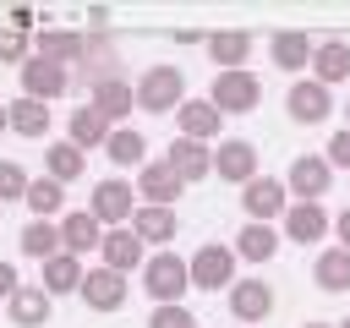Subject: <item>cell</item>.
<instances>
[{
	"label": "cell",
	"instance_id": "cell-1",
	"mask_svg": "<svg viewBox=\"0 0 350 328\" xmlns=\"http://www.w3.org/2000/svg\"><path fill=\"white\" fill-rule=\"evenodd\" d=\"M131 98H137V109H148V115H170V109H180V98H186V77H180V66H148L142 82L131 87Z\"/></svg>",
	"mask_w": 350,
	"mask_h": 328
},
{
	"label": "cell",
	"instance_id": "cell-2",
	"mask_svg": "<svg viewBox=\"0 0 350 328\" xmlns=\"http://www.w3.org/2000/svg\"><path fill=\"white\" fill-rule=\"evenodd\" d=\"M142 290H148L159 306L180 301V295L191 290V279H186V257H175V251H159V257H148V262H142Z\"/></svg>",
	"mask_w": 350,
	"mask_h": 328
},
{
	"label": "cell",
	"instance_id": "cell-3",
	"mask_svg": "<svg viewBox=\"0 0 350 328\" xmlns=\"http://www.w3.org/2000/svg\"><path fill=\"white\" fill-rule=\"evenodd\" d=\"M257 98H262V82L252 71H219L208 87V104L219 115H246V109H257Z\"/></svg>",
	"mask_w": 350,
	"mask_h": 328
},
{
	"label": "cell",
	"instance_id": "cell-4",
	"mask_svg": "<svg viewBox=\"0 0 350 328\" xmlns=\"http://www.w3.org/2000/svg\"><path fill=\"white\" fill-rule=\"evenodd\" d=\"M186 279H191L197 290H224V284H235V251L219 246V241L197 246V251L186 257Z\"/></svg>",
	"mask_w": 350,
	"mask_h": 328
},
{
	"label": "cell",
	"instance_id": "cell-5",
	"mask_svg": "<svg viewBox=\"0 0 350 328\" xmlns=\"http://www.w3.org/2000/svg\"><path fill=\"white\" fill-rule=\"evenodd\" d=\"M88 213H93L98 224H131V213H137V191H131L126 180H98L93 197H88Z\"/></svg>",
	"mask_w": 350,
	"mask_h": 328
},
{
	"label": "cell",
	"instance_id": "cell-6",
	"mask_svg": "<svg viewBox=\"0 0 350 328\" xmlns=\"http://www.w3.org/2000/svg\"><path fill=\"white\" fill-rule=\"evenodd\" d=\"M16 77H22V98H38V104H49V98H60V93H66V66H55V60H38V55H27V60L16 66Z\"/></svg>",
	"mask_w": 350,
	"mask_h": 328
},
{
	"label": "cell",
	"instance_id": "cell-7",
	"mask_svg": "<svg viewBox=\"0 0 350 328\" xmlns=\"http://www.w3.org/2000/svg\"><path fill=\"white\" fill-rule=\"evenodd\" d=\"M208 153H213V175H219V180L246 186V180L257 175V148L241 142V137H219V148H208Z\"/></svg>",
	"mask_w": 350,
	"mask_h": 328
},
{
	"label": "cell",
	"instance_id": "cell-8",
	"mask_svg": "<svg viewBox=\"0 0 350 328\" xmlns=\"http://www.w3.org/2000/svg\"><path fill=\"white\" fill-rule=\"evenodd\" d=\"M241 208H246V219H252V224H268V219H279L290 202H284V186H279V180L252 175V180L241 186Z\"/></svg>",
	"mask_w": 350,
	"mask_h": 328
},
{
	"label": "cell",
	"instance_id": "cell-9",
	"mask_svg": "<svg viewBox=\"0 0 350 328\" xmlns=\"http://www.w3.org/2000/svg\"><path fill=\"white\" fill-rule=\"evenodd\" d=\"M77 295H82L93 312H120V301H126V273H115V268H93V273H82Z\"/></svg>",
	"mask_w": 350,
	"mask_h": 328
},
{
	"label": "cell",
	"instance_id": "cell-10",
	"mask_svg": "<svg viewBox=\"0 0 350 328\" xmlns=\"http://www.w3.org/2000/svg\"><path fill=\"white\" fill-rule=\"evenodd\" d=\"M284 109H290V120H301V126H323L328 109H334V98H328L323 82H295V87L284 93Z\"/></svg>",
	"mask_w": 350,
	"mask_h": 328
},
{
	"label": "cell",
	"instance_id": "cell-11",
	"mask_svg": "<svg viewBox=\"0 0 350 328\" xmlns=\"http://www.w3.org/2000/svg\"><path fill=\"white\" fill-rule=\"evenodd\" d=\"M219 120L224 115L208 98H180V109H175V126H180L186 142H219Z\"/></svg>",
	"mask_w": 350,
	"mask_h": 328
},
{
	"label": "cell",
	"instance_id": "cell-12",
	"mask_svg": "<svg viewBox=\"0 0 350 328\" xmlns=\"http://www.w3.org/2000/svg\"><path fill=\"white\" fill-rule=\"evenodd\" d=\"M164 164H170V175L180 180V186H191V180H202V175H213V153H208V142H170V153H164Z\"/></svg>",
	"mask_w": 350,
	"mask_h": 328
},
{
	"label": "cell",
	"instance_id": "cell-13",
	"mask_svg": "<svg viewBox=\"0 0 350 328\" xmlns=\"http://www.w3.org/2000/svg\"><path fill=\"white\" fill-rule=\"evenodd\" d=\"M131 104H137V98H131V82H126V77L88 82V109H98L109 126H115V120H126V115H131Z\"/></svg>",
	"mask_w": 350,
	"mask_h": 328
},
{
	"label": "cell",
	"instance_id": "cell-14",
	"mask_svg": "<svg viewBox=\"0 0 350 328\" xmlns=\"http://www.w3.org/2000/svg\"><path fill=\"white\" fill-rule=\"evenodd\" d=\"M268 312H273V290H268L262 279H235V284H230V317L262 323Z\"/></svg>",
	"mask_w": 350,
	"mask_h": 328
},
{
	"label": "cell",
	"instance_id": "cell-15",
	"mask_svg": "<svg viewBox=\"0 0 350 328\" xmlns=\"http://www.w3.org/2000/svg\"><path fill=\"white\" fill-rule=\"evenodd\" d=\"M98 251H104V268H115V273H131V268H142V262H148V257H142V241L131 235V224H120V230H104Z\"/></svg>",
	"mask_w": 350,
	"mask_h": 328
},
{
	"label": "cell",
	"instance_id": "cell-16",
	"mask_svg": "<svg viewBox=\"0 0 350 328\" xmlns=\"http://www.w3.org/2000/svg\"><path fill=\"white\" fill-rule=\"evenodd\" d=\"M33 55H38V60L66 66V60H82V55H88V38H82V33H71V27H44V33L33 38Z\"/></svg>",
	"mask_w": 350,
	"mask_h": 328
},
{
	"label": "cell",
	"instance_id": "cell-17",
	"mask_svg": "<svg viewBox=\"0 0 350 328\" xmlns=\"http://www.w3.org/2000/svg\"><path fill=\"white\" fill-rule=\"evenodd\" d=\"M5 126H11L16 137H27V142H44V137H49V104H38V98H11V104H5Z\"/></svg>",
	"mask_w": 350,
	"mask_h": 328
},
{
	"label": "cell",
	"instance_id": "cell-18",
	"mask_svg": "<svg viewBox=\"0 0 350 328\" xmlns=\"http://www.w3.org/2000/svg\"><path fill=\"white\" fill-rule=\"evenodd\" d=\"M328 175H334V169H328L317 153H301V159L290 164V180H284V186H290L301 202H317V197L328 191Z\"/></svg>",
	"mask_w": 350,
	"mask_h": 328
},
{
	"label": "cell",
	"instance_id": "cell-19",
	"mask_svg": "<svg viewBox=\"0 0 350 328\" xmlns=\"http://www.w3.org/2000/svg\"><path fill=\"white\" fill-rule=\"evenodd\" d=\"M279 219H284V235L301 241V246H312V241L328 235V213H323V202H295V208H284Z\"/></svg>",
	"mask_w": 350,
	"mask_h": 328
},
{
	"label": "cell",
	"instance_id": "cell-20",
	"mask_svg": "<svg viewBox=\"0 0 350 328\" xmlns=\"http://www.w3.org/2000/svg\"><path fill=\"white\" fill-rule=\"evenodd\" d=\"M98 241H104V224H98L88 208H77V213H66V219H60V251L82 257V251H93Z\"/></svg>",
	"mask_w": 350,
	"mask_h": 328
},
{
	"label": "cell",
	"instance_id": "cell-21",
	"mask_svg": "<svg viewBox=\"0 0 350 328\" xmlns=\"http://www.w3.org/2000/svg\"><path fill=\"white\" fill-rule=\"evenodd\" d=\"M131 191H142V202H148V208H170V202L180 197V180L170 175V164H142Z\"/></svg>",
	"mask_w": 350,
	"mask_h": 328
},
{
	"label": "cell",
	"instance_id": "cell-22",
	"mask_svg": "<svg viewBox=\"0 0 350 328\" xmlns=\"http://www.w3.org/2000/svg\"><path fill=\"white\" fill-rule=\"evenodd\" d=\"M82 257H71V251H55V257H44V295H71L77 284H82Z\"/></svg>",
	"mask_w": 350,
	"mask_h": 328
},
{
	"label": "cell",
	"instance_id": "cell-23",
	"mask_svg": "<svg viewBox=\"0 0 350 328\" xmlns=\"http://www.w3.org/2000/svg\"><path fill=\"white\" fill-rule=\"evenodd\" d=\"M5 317H11L16 328H44V323H49V295H44L38 284H22V290L5 301Z\"/></svg>",
	"mask_w": 350,
	"mask_h": 328
},
{
	"label": "cell",
	"instance_id": "cell-24",
	"mask_svg": "<svg viewBox=\"0 0 350 328\" xmlns=\"http://www.w3.org/2000/svg\"><path fill=\"white\" fill-rule=\"evenodd\" d=\"M246 55H252V33H241V27H230V33H208V60H213L219 71H241Z\"/></svg>",
	"mask_w": 350,
	"mask_h": 328
},
{
	"label": "cell",
	"instance_id": "cell-25",
	"mask_svg": "<svg viewBox=\"0 0 350 328\" xmlns=\"http://www.w3.org/2000/svg\"><path fill=\"white\" fill-rule=\"evenodd\" d=\"M268 55H273V66H279V71H301V66L312 60V38H306L301 27H284V33H273V38H268Z\"/></svg>",
	"mask_w": 350,
	"mask_h": 328
},
{
	"label": "cell",
	"instance_id": "cell-26",
	"mask_svg": "<svg viewBox=\"0 0 350 328\" xmlns=\"http://www.w3.org/2000/svg\"><path fill=\"white\" fill-rule=\"evenodd\" d=\"M44 169H49V180L71 186V180H82L88 153H82V148H71V142H49V148H44Z\"/></svg>",
	"mask_w": 350,
	"mask_h": 328
},
{
	"label": "cell",
	"instance_id": "cell-27",
	"mask_svg": "<svg viewBox=\"0 0 350 328\" xmlns=\"http://www.w3.org/2000/svg\"><path fill=\"white\" fill-rule=\"evenodd\" d=\"M175 230H180V224H175V213H170V208H148V202H142V208L131 213V235H137L142 246H148V241H153V246H164Z\"/></svg>",
	"mask_w": 350,
	"mask_h": 328
},
{
	"label": "cell",
	"instance_id": "cell-28",
	"mask_svg": "<svg viewBox=\"0 0 350 328\" xmlns=\"http://www.w3.org/2000/svg\"><path fill=\"white\" fill-rule=\"evenodd\" d=\"M66 137H71V148H82V153H88V148H98V142L109 137V120H104L98 109H88V104H82V109H71Z\"/></svg>",
	"mask_w": 350,
	"mask_h": 328
},
{
	"label": "cell",
	"instance_id": "cell-29",
	"mask_svg": "<svg viewBox=\"0 0 350 328\" xmlns=\"http://www.w3.org/2000/svg\"><path fill=\"white\" fill-rule=\"evenodd\" d=\"M312 71H317L312 82H323V87L339 82V77H350V49L345 44H312Z\"/></svg>",
	"mask_w": 350,
	"mask_h": 328
},
{
	"label": "cell",
	"instance_id": "cell-30",
	"mask_svg": "<svg viewBox=\"0 0 350 328\" xmlns=\"http://www.w3.org/2000/svg\"><path fill=\"white\" fill-rule=\"evenodd\" d=\"M104 153H109L115 164H142V159H148V137H142V131H131V126H109Z\"/></svg>",
	"mask_w": 350,
	"mask_h": 328
},
{
	"label": "cell",
	"instance_id": "cell-31",
	"mask_svg": "<svg viewBox=\"0 0 350 328\" xmlns=\"http://www.w3.org/2000/svg\"><path fill=\"white\" fill-rule=\"evenodd\" d=\"M273 251H279V230H268V224H246L235 241V257H246V262H273Z\"/></svg>",
	"mask_w": 350,
	"mask_h": 328
},
{
	"label": "cell",
	"instance_id": "cell-32",
	"mask_svg": "<svg viewBox=\"0 0 350 328\" xmlns=\"http://www.w3.org/2000/svg\"><path fill=\"white\" fill-rule=\"evenodd\" d=\"M312 273H317V290H328V295H339V290H350V251H345V246H334V251H323Z\"/></svg>",
	"mask_w": 350,
	"mask_h": 328
},
{
	"label": "cell",
	"instance_id": "cell-33",
	"mask_svg": "<svg viewBox=\"0 0 350 328\" xmlns=\"http://www.w3.org/2000/svg\"><path fill=\"white\" fill-rule=\"evenodd\" d=\"M22 202L33 208V219H55V213L66 208V186L49 180V175H44V180H27V197H22Z\"/></svg>",
	"mask_w": 350,
	"mask_h": 328
},
{
	"label": "cell",
	"instance_id": "cell-34",
	"mask_svg": "<svg viewBox=\"0 0 350 328\" xmlns=\"http://www.w3.org/2000/svg\"><path fill=\"white\" fill-rule=\"evenodd\" d=\"M22 251H27V257H38V262H44V257H55V251H60V224L33 219V224L22 230Z\"/></svg>",
	"mask_w": 350,
	"mask_h": 328
},
{
	"label": "cell",
	"instance_id": "cell-35",
	"mask_svg": "<svg viewBox=\"0 0 350 328\" xmlns=\"http://www.w3.org/2000/svg\"><path fill=\"white\" fill-rule=\"evenodd\" d=\"M16 197H27V169L16 159H0V208L16 202Z\"/></svg>",
	"mask_w": 350,
	"mask_h": 328
},
{
	"label": "cell",
	"instance_id": "cell-36",
	"mask_svg": "<svg viewBox=\"0 0 350 328\" xmlns=\"http://www.w3.org/2000/svg\"><path fill=\"white\" fill-rule=\"evenodd\" d=\"M148 328H197V312H186L180 301H170V306H153Z\"/></svg>",
	"mask_w": 350,
	"mask_h": 328
},
{
	"label": "cell",
	"instance_id": "cell-37",
	"mask_svg": "<svg viewBox=\"0 0 350 328\" xmlns=\"http://www.w3.org/2000/svg\"><path fill=\"white\" fill-rule=\"evenodd\" d=\"M27 33H11V27H0V60H11V66H22L27 60Z\"/></svg>",
	"mask_w": 350,
	"mask_h": 328
},
{
	"label": "cell",
	"instance_id": "cell-38",
	"mask_svg": "<svg viewBox=\"0 0 350 328\" xmlns=\"http://www.w3.org/2000/svg\"><path fill=\"white\" fill-rule=\"evenodd\" d=\"M323 164H328V169H350V126L328 137V153H323Z\"/></svg>",
	"mask_w": 350,
	"mask_h": 328
},
{
	"label": "cell",
	"instance_id": "cell-39",
	"mask_svg": "<svg viewBox=\"0 0 350 328\" xmlns=\"http://www.w3.org/2000/svg\"><path fill=\"white\" fill-rule=\"evenodd\" d=\"M33 22H38V11H33V5H11V33H27Z\"/></svg>",
	"mask_w": 350,
	"mask_h": 328
},
{
	"label": "cell",
	"instance_id": "cell-40",
	"mask_svg": "<svg viewBox=\"0 0 350 328\" xmlns=\"http://www.w3.org/2000/svg\"><path fill=\"white\" fill-rule=\"evenodd\" d=\"M16 290H22V279H16V268H11V262H0V295L11 301Z\"/></svg>",
	"mask_w": 350,
	"mask_h": 328
},
{
	"label": "cell",
	"instance_id": "cell-41",
	"mask_svg": "<svg viewBox=\"0 0 350 328\" xmlns=\"http://www.w3.org/2000/svg\"><path fill=\"white\" fill-rule=\"evenodd\" d=\"M334 230H339V246H345V251H350V208H345V213H339V219H334Z\"/></svg>",
	"mask_w": 350,
	"mask_h": 328
},
{
	"label": "cell",
	"instance_id": "cell-42",
	"mask_svg": "<svg viewBox=\"0 0 350 328\" xmlns=\"http://www.w3.org/2000/svg\"><path fill=\"white\" fill-rule=\"evenodd\" d=\"M0 131H11V126H5V104H0Z\"/></svg>",
	"mask_w": 350,
	"mask_h": 328
},
{
	"label": "cell",
	"instance_id": "cell-43",
	"mask_svg": "<svg viewBox=\"0 0 350 328\" xmlns=\"http://www.w3.org/2000/svg\"><path fill=\"white\" fill-rule=\"evenodd\" d=\"M306 328H328V323H306Z\"/></svg>",
	"mask_w": 350,
	"mask_h": 328
},
{
	"label": "cell",
	"instance_id": "cell-44",
	"mask_svg": "<svg viewBox=\"0 0 350 328\" xmlns=\"http://www.w3.org/2000/svg\"><path fill=\"white\" fill-rule=\"evenodd\" d=\"M345 115H350V98H345Z\"/></svg>",
	"mask_w": 350,
	"mask_h": 328
},
{
	"label": "cell",
	"instance_id": "cell-45",
	"mask_svg": "<svg viewBox=\"0 0 350 328\" xmlns=\"http://www.w3.org/2000/svg\"><path fill=\"white\" fill-rule=\"evenodd\" d=\"M339 328H350V317H345V323H339Z\"/></svg>",
	"mask_w": 350,
	"mask_h": 328
}]
</instances>
